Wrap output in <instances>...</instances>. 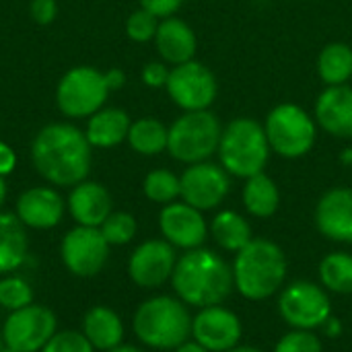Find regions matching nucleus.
I'll list each match as a JSON object with an SVG mask.
<instances>
[{
    "mask_svg": "<svg viewBox=\"0 0 352 352\" xmlns=\"http://www.w3.org/2000/svg\"><path fill=\"white\" fill-rule=\"evenodd\" d=\"M31 163L41 179L54 188H72L91 173L93 146L85 130L70 122H52L31 140Z\"/></svg>",
    "mask_w": 352,
    "mask_h": 352,
    "instance_id": "1",
    "label": "nucleus"
},
{
    "mask_svg": "<svg viewBox=\"0 0 352 352\" xmlns=\"http://www.w3.org/2000/svg\"><path fill=\"white\" fill-rule=\"evenodd\" d=\"M169 283L175 297L196 309L223 305L235 289L233 268L204 245L188 250L177 258Z\"/></svg>",
    "mask_w": 352,
    "mask_h": 352,
    "instance_id": "2",
    "label": "nucleus"
},
{
    "mask_svg": "<svg viewBox=\"0 0 352 352\" xmlns=\"http://www.w3.org/2000/svg\"><path fill=\"white\" fill-rule=\"evenodd\" d=\"M233 285L248 301H266L280 293L287 280V256L270 239L254 237L233 260Z\"/></svg>",
    "mask_w": 352,
    "mask_h": 352,
    "instance_id": "3",
    "label": "nucleus"
},
{
    "mask_svg": "<svg viewBox=\"0 0 352 352\" xmlns=\"http://www.w3.org/2000/svg\"><path fill=\"white\" fill-rule=\"evenodd\" d=\"M132 332L146 349L175 351L192 338L190 307L171 295L148 297L132 316Z\"/></svg>",
    "mask_w": 352,
    "mask_h": 352,
    "instance_id": "4",
    "label": "nucleus"
},
{
    "mask_svg": "<svg viewBox=\"0 0 352 352\" xmlns=\"http://www.w3.org/2000/svg\"><path fill=\"white\" fill-rule=\"evenodd\" d=\"M217 155L221 167L231 177L248 179L262 173L272 155L264 124L248 116L231 120L223 126Z\"/></svg>",
    "mask_w": 352,
    "mask_h": 352,
    "instance_id": "5",
    "label": "nucleus"
},
{
    "mask_svg": "<svg viewBox=\"0 0 352 352\" xmlns=\"http://www.w3.org/2000/svg\"><path fill=\"white\" fill-rule=\"evenodd\" d=\"M221 134L223 124L214 111H184L169 126L167 153L184 165L210 161L219 151Z\"/></svg>",
    "mask_w": 352,
    "mask_h": 352,
    "instance_id": "6",
    "label": "nucleus"
},
{
    "mask_svg": "<svg viewBox=\"0 0 352 352\" xmlns=\"http://www.w3.org/2000/svg\"><path fill=\"white\" fill-rule=\"evenodd\" d=\"M264 130L274 155L283 159H301L316 146L320 128L314 113L287 101L274 105L266 113Z\"/></svg>",
    "mask_w": 352,
    "mask_h": 352,
    "instance_id": "7",
    "label": "nucleus"
},
{
    "mask_svg": "<svg viewBox=\"0 0 352 352\" xmlns=\"http://www.w3.org/2000/svg\"><path fill=\"white\" fill-rule=\"evenodd\" d=\"M105 74L95 66H72L62 74L56 87V105L68 120H87L101 107L109 97Z\"/></svg>",
    "mask_w": 352,
    "mask_h": 352,
    "instance_id": "8",
    "label": "nucleus"
},
{
    "mask_svg": "<svg viewBox=\"0 0 352 352\" xmlns=\"http://www.w3.org/2000/svg\"><path fill=\"white\" fill-rule=\"evenodd\" d=\"M278 314L293 330H322L332 318L328 291L311 280H295L280 289Z\"/></svg>",
    "mask_w": 352,
    "mask_h": 352,
    "instance_id": "9",
    "label": "nucleus"
},
{
    "mask_svg": "<svg viewBox=\"0 0 352 352\" xmlns=\"http://www.w3.org/2000/svg\"><path fill=\"white\" fill-rule=\"evenodd\" d=\"M165 91L182 111H202L214 105L219 97V80L208 66L194 58L171 66Z\"/></svg>",
    "mask_w": 352,
    "mask_h": 352,
    "instance_id": "10",
    "label": "nucleus"
},
{
    "mask_svg": "<svg viewBox=\"0 0 352 352\" xmlns=\"http://www.w3.org/2000/svg\"><path fill=\"white\" fill-rule=\"evenodd\" d=\"M56 332V314L50 307L37 303L10 311L0 328L4 346L16 352H41Z\"/></svg>",
    "mask_w": 352,
    "mask_h": 352,
    "instance_id": "11",
    "label": "nucleus"
},
{
    "mask_svg": "<svg viewBox=\"0 0 352 352\" xmlns=\"http://www.w3.org/2000/svg\"><path fill=\"white\" fill-rule=\"evenodd\" d=\"M109 250L99 227L74 225L60 241V260L72 276L93 278L105 268Z\"/></svg>",
    "mask_w": 352,
    "mask_h": 352,
    "instance_id": "12",
    "label": "nucleus"
},
{
    "mask_svg": "<svg viewBox=\"0 0 352 352\" xmlns=\"http://www.w3.org/2000/svg\"><path fill=\"white\" fill-rule=\"evenodd\" d=\"M182 196L186 204L208 212L217 210L231 192V175L221 167V163L202 161L188 165L179 175Z\"/></svg>",
    "mask_w": 352,
    "mask_h": 352,
    "instance_id": "13",
    "label": "nucleus"
},
{
    "mask_svg": "<svg viewBox=\"0 0 352 352\" xmlns=\"http://www.w3.org/2000/svg\"><path fill=\"white\" fill-rule=\"evenodd\" d=\"M177 258L175 248L165 239H146L132 250L128 276L140 289H159L171 280Z\"/></svg>",
    "mask_w": 352,
    "mask_h": 352,
    "instance_id": "14",
    "label": "nucleus"
},
{
    "mask_svg": "<svg viewBox=\"0 0 352 352\" xmlns=\"http://www.w3.org/2000/svg\"><path fill=\"white\" fill-rule=\"evenodd\" d=\"M243 336L241 320L235 311L223 305L198 309L192 318V340L208 352H227L239 346Z\"/></svg>",
    "mask_w": 352,
    "mask_h": 352,
    "instance_id": "15",
    "label": "nucleus"
},
{
    "mask_svg": "<svg viewBox=\"0 0 352 352\" xmlns=\"http://www.w3.org/2000/svg\"><path fill=\"white\" fill-rule=\"evenodd\" d=\"M159 229L167 243L184 252L202 248L208 237V223L204 212L186 204L184 200H175L161 208Z\"/></svg>",
    "mask_w": 352,
    "mask_h": 352,
    "instance_id": "16",
    "label": "nucleus"
},
{
    "mask_svg": "<svg viewBox=\"0 0 352 352\" xmlns=\"http://www.w3.org/2000/svg\"><path fill=\"white\" fill-rule=\"evenodd\" d=\"M66 212V200L54 186H33L19 194L14 214L31 231L56 229Z\"/></svg>",
    "mask_w": 352,
    "mask_h": 352,
    "instance_id": "17",
    "label": "nucleus"
},
{
    "mask_svg": "<svg viewBox=\"0 0 352 352\" xmlns=\"http://www.w3.org/2000/svg\"><path fill=\"white\" fill-rule=\"evenodd\" d=\"M318 231L336 243H352V188L338 186L324 192L316 204Z\"/></svg>",
    "mask_w": 352,
    "mask_h": 352,
    "instance_id": "18",
    "label": "nucleus"
},
{
    "mask_svg": "<svg viewBox=\"0 0 352 352\" xmlns=\"http://www.w3.org/2000/svg\"><path fill=\"white\" fill-rule=\"evenodd\" d=\"M314 118L318 128L332 138L352 140V87L336 85L324 87L316 97Z\"/></svg>",
    "mask_w": 352,
    "mask_h": 352,
    "instance_id": "19",
    "label": "nucleus"
},
{
    "mask_svg": "<svg viewBox=\"0 0 352 352\" xmlns=\"http://www.w3.org/2000/svg\"><path fill=\"white\" fill-rule=\"evenodd\" d=\"M66 210L76 225L101 227L113 212V198L103 184L85 179L70 188L66 196Z\"/></svg>",
    "mask_w": 352,
    "mask_h": 352,
    "instance_id": "20",
    "label": "nucleus"
},
{
    "mask_svg": "<svg viewBox=\"0 0 352 352\" xmlns=\"http://www.w3.org/2000/svg\"><path fill=\"white\" fill-rule=\"evenodd\" d=\"M153 41L159 58L169 66L190 62L198 52V37L194 29L175 14L159 21V29Z\"/></svg>",
    "mask_w": 352,
    "mask_h": 352,
    "instance_id": "21",
    "label": "nucleus"
},
{
    "mask_svg": "<svg viewBox=\"0 0 352 352\" xmlns=\"http://www.w3.org/2000/svg\"><path fill=\"white\" fill-rule=\"evenodd\" d=\"M80 332L97 352H109L124 344L126 328L122 318L107 305H93L80 322Z\"/></svg>",
    "mask_w": 352,
    "mask_h": 352,
    "instance_id": "22",
    "label": "nucleus"
},
{
    "mask_svg": "<svg viewBox=\"0 0 352 352\" xmlns=\"http://www.w3.org/2000/svg\"><path fill=\"white\" fill-rule=\"evenodd\" d=\"M130 116L122 107H101L87 118L85 136L93 148H113L128 138Z\"/></svg>",
    "mask_w": 352,
    "mask_h": 352,
    "instance_id": "23",
    "label": "nucleus"
},
{
    "mask_svg": "<svg viewBox=\"0 0 352 352\" xmlns=\"http://www.w3.org/2000/svg\"><path fill=\"white\" fill-rule=\"evenodd\" d=\"M29 262L27 227L14 212L0 210V276L16 272Z\"/></svg>",
    "mask_w": 352,
    "mask_h": 352,
    "instance_id": "24",
    "label": "nucleus"
},
{
    "mask_svg": "<svg viewBox=\"0 0 352 352\" xmlns=\"http://www.w3.org/2000/svg\"><path fill=\"white\" fill-rule=\"evenodd\" d=\"M208 233L212 235L214 243L221 250L231 252V254L241 252L254 239V231H252L250 221L231 208L219 210L212 217V221L208 225Z\"/></svg>",
    "mask_w": 352,
    "mask_h": 352,
    "instance_id": "25",
    "label": "nucleus"
},
{
    "mask_svg": "<svg viewBox=\"0 0 352 352\" xmlns=\"http://www.w3.org/2000/svg\"><path fill=\"white\" fill-rule=\"evenodd\" d=\"M243 190H241V202L243 208L250 217L254 219H270L276 214L280 206V190L276 182L266 175L264 171L258 175H252L243 179Z\"/></svg>",
    "mask_w": 352,
    "mask_h": 352,
    "instance_id": "26",
    "label": "nucleus"
},
{
    "mask_svg": "<svg viewBox=\"0 0 352 352\" xmlns=\"http://www.w3.org/2000/svg\"><path fill=\"white\" fill-rule=\"evenodd\" d=\"M318 76L326 87L349 85L352 78V47L344 41H330L318 54Z\"/></svg>",
    "mask_w": 352,
    "mask_h": 352,
    "instance_id": "27",
    "label": "nucleus"
},
{
    "mask_svg": "<svg viewBox=\"0 0 352 352\" xmlns=\"http://www.w3.org/2000/svg\"><path fill=\"white\" fill-rule=\"evenodd\" d=\"M169 126L157 118H140L130 124L126 142L130 148L142 157H157L167 151Z\"/></svg>",
    "mask_w": 352,
    "mask_h": 352,
    "instance_id": "28",
    "label": "nucleus"
},
{
    "mask_svg": "<svg viewBox=\"0 0 352 352\" xmlns=\"http://www.w3.org/2000/svg\"><path fill=\"white\" fill-rule=\"evenodd\" d=\"M320 283L336 295H352V254L330 252L320 262Z\"/></svg>",
    "mask_w": 352,
    "mask_h": 352,
    "instance_id": "29",
    "label": "nucleus"
},
{
    "mask_svg": "<svg viewBox=\"0 0 352 352\" xmlns=\"http://www.w3.org/2000/svg\"><path fill=\"white\" fill-rule=\"evenodd\" d=\"M142 192L144 196L161 206H167L182 196V186H179V175H175L171 169L159 167L146 173L142 182Z\"/></svg>",
    "mask_w": 352,
    "mask_h": 352,
    "instance_id": "30",
    "label": "nucleus"
},
{
    "mask_svg": "<svg viewBox=\"0 0 352 352\" xmlns=\"http://www.w3.org/2000/svg\"><path fill=\"white\" fill-rule=\"evenodd\" d=\"M33 287L27 278L19 274H4L0 276V307L10 311L23 309L33 303Z\"/></svg>",
    "mask_w": 352,
    "mask_h": 352,
    "instance_id": "31",
    "label": "nucleus"
},
{
    "mask_svg": "<svg viewBox=\"0 0 352 352\" xmlns=\"http://www.w3.org/2000/svg\"><path fill=\"white\" fill-rule=\"evenodd\" d=\"M105 241L111 245V248H122V245H128L136 233H138V223L134 219V214L126 212V210H113L105 221L103 225L99 227Z\"/></svg>",
    "mask_w": 352,
    "mask_h": 352,
    "instance_id": "32",
    "label": "nucleus"
},
{
    "mask_svg": "<svg viewBox=\"0 0 352 352\" xmlns=\"http://www.w3.org/2000/svg\"><path fill=\"white\" fill-rule=\"evenodd\" d=\"M159 21H161L159 16H155L153 12L138 6L126 19V35H128V39H132L134 43L153 41L155 35H157V29H159Z\"/></svg>",
    "mask_w": 352,
    "mask_h": 352,
    "instance_id": "33",
    "label": "nucleus"
},
{
    "mask_svg": "<svg viewBox=\"0 0 352 352\" xmlns=\"http://www.w3.org/2000/svg\"><path fill=\"white\" fill-rule=\"evenodd\" d=\"M274 352H324L322 340L311 330H291L276 342Z\"/></svg>",
    "mask_w": 352,
    "mask_h": 352,
    "instance_id": "34",
    "label": "nucleus"
},
{
    "mask_svg": "<svg viewBox=\"0 0 352 352\" xmlns=\"http://www.w3.org/2000/svg\"><path fill=\"white\" fill-rule=\"evenodd\" d=\"M41 352H97L80 330H58Z\"/></svg>",
    "mask_w": 352,
    "mask_h": 352,
    "instance_id": "35",
    "label": "nucleus"
},
{
    "mask_svg": "<svg viewBox=\"0 0 352 352\" xmlns=\"http://www.w3.org/2000/svg\"><path fill=\"white\" fill-rule=\"evenodd\" d=\"M169 72H171L169 64H165L163 60H153V62H146L142 66L140 78L148 89H165Z\"/></svg>",
    "mask_w": 352,
    "mask_h": 352,
    "instance_id": "36",
    "label": "nucleus"
},
{
    "mask_svg": "<svg viewBox=\"0 0 352 352\" xmlns=\"http://www.w3.org/2000/svg\"><path fill=\"white\" fill-rule=\"evenodd\" d=\"M29 14L37 25H52L58 16V0H31Z\"/></svg>",
    "mask_w": 352,
    "mask_h": 352,
    "instance_id": "37",
    "label": "nucleus"
},
{
    "mask_svg": "<svg viewBox=\"0 0 352 352\" xmlns=\"http://www.w3.org/2000/svg\"><path fill=\"white\" fill-rule=\"evenodd\" d=\"M186 0H138L140 8L153 12L155 16L159 19H167V16H173L182 6H184Z\"/></svg>",
    "mask_w": 352,
    "mask_h": 352,
    "instance_id": "38",
    "label": "nucleus"
},
{
    "mask_svg": "<svg viewBox=\"0 0 352 352\" xmlns=\"http://www.w3.org/2000/svg\"><path fill=\"white\" fill-rule=\"evenodd\" d=\"M14 167H16V155H14L12 146L0 140V175L2 177L10 175L14 171Z\"/></svg>",
    "mask_w": 352,
    "mask_h": 352,
    "instance_id": "39",
    "label": "nucleus"
},
{
    "mask_svg": "<svg viewBox=\"0 0 352 352\" xmlns=\"http://www.w3.org/2000/svg\"><path fill=\"white\" fill-rule=\"evenodd\" d=\"M103 74H105V82H107V87H109L111 93L113 91H120L126 85V72L122 68H109Z\"/></svg>",
    "mask_w": 352,
    "mask_h": 352,
    "instance_id": "40",
    "label": "nucleus"
},
{
    "mask_svg": "<svg viewBox=\"0 0 352 352\" xmlns=\"http://www.w3.org/2000/svg\"><path fill=\"white\" fill-rule=\"evenodd\" d=\"M322 332H324L328 338H338V336L342 334V324H340V320L332 316V318L322 326Z\"/></svg>",
    "mask_w": 352,
    "mask_h": 352,
    "instance_id": "41",
    "label": "nucleus"
},
{
    "mask_svg": "<svg viewBox=\"0 0 352 352\" xmlns=\"http://www.w3.org/2000/svg\"><path fill=\"white\" fill-rule=\"evenodd\" d=\"M173 352H208L204 346H200L196 340H186L184 344H179Z\"/></svg>",
    "mask_w": 352,
    "mask_h": 352,
    "instance_id": "42",
    "label": "nucleus"
},
{
    "mask_svg": "<svg viewBox=\"0 0 352 352\" xmlns=\"http://www.w3.org/2000/svg\"><path fill=\"white\" fill-rule=\"evenodd\" d=\"M6 194H8V188H6L4 177L0 175V210H2V204H4V200H6Z\"/></svg>",
    "mask_w": 352,
    "mask_h": 352,
    "instance_id": "43",
    "label": "nucleus"
},
{
    "mask_svg": "<svg viewBox=\"0 0 352 352\" xmlns=\"http://www.w3.org/2000/svg\"><path fill=\"white\" fill-rule=\"evenodd\" d=\"M109 352H144L142 349H138V346H132V344H122V346H118V349H113V351Z\"/></svg>",
    "mask_w": 352,
    "mask_h": 352,
    "instance_id": "44",
    "label": "nucleus"
},
{
    "mask_svg": "<svg viewBox=\"0 0 352 352\" xmlns=\"http://www.w3.org/2000/svg\"><path fill=\"white\" fill-rule=\"evenodd\" d=\"M227 352H264V351H260V349H256V346H235V349H231V351H227Z\"/></svg>",
    "mask_w": 352,
    "mask_h": 352,
    "instance_id": "45",
    "label": "nucleus"
},
{
    "mask_svg": "<svg viewBox=\"0 0 352 352\" xmlns=\"http://www.w3.org/2000/svg\"><path fill=\"white\" fill-rule=\"evenodd\" d=\"M340 159H342V163H344V165H352V148H346V151L342 153V157H340Z\"/></svg>",
    "mask_w": 352,
    "mask_h": 352,
    "instance_id": "46",
    "label": "nucleus"
},
{
    "mask_svg": "<svg viewBox=\"0 0 352 352\" xmlns=\"http://www.w3.org/2000/svg\"><path fill=\"white\" fill-rule=\"evenodd\" d=\"M0 352H16V351H12V349H8V346H2V351Z\"/></svg>",
    "mask_w": 352,
    "mask_h": 352,
    "instance_id": "47",
    "label": "nucleus"
},
{
    "mask_svg": "<svg viewBox=\"0 0 352 352\" xmlns=\"http://www.w3.org/2000/svg\"><path fill=\"white\" fill-rule=\"evenodd\" d=\"M2 346H4V342H2V334H0V351H2Z\"/></svg>",
    "mask_w": 352,
    "mask_h": 352,
    "instance_id": "48",
    "label": "nucleus"
}]
</instances>
